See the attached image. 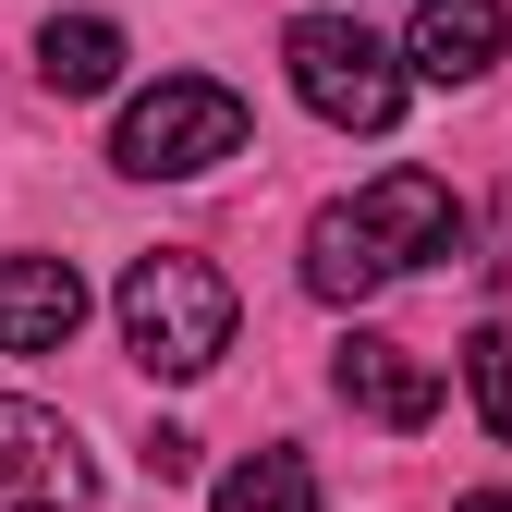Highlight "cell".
<instances>
[{"mask_svg":"<svg viewBox=\"0 0 512 512\" xmlns=\"http://www.w3.org/2000/svg\"><path fill=\"white\" fill-rule=\"evenodd\" d=\"M86 330L74 256H0V354H61Z\"/></svg>","mask_w":512,"mask_h":512,"instance_id":"7","label":"cell"},{"mask_svg":"<svg viewBox=\"0 0 512 512\" xmlns=\"http://www.w3.org/2000/svg\"><path fill=\"white\" fill-rule=\"evenodd\" d=\"M281 61H293V98L317 110V122H342V135H391L403 122V49L391 37H366L354 13H305L293 37H281Z\"/></svg>","mask_w":512,"mask_h":512,"instance_id":"4","label":"cell"},{"mask_svg":"<svg viewBox=\"0 0 512 512\" xmlns=\"http://www.w3.org/2000/svg\"><path fill=\"white\" fill-rule=\"evenodd\" d=\"M464 512H512V488H476V500H464Z\"/></svg>","mask_w":512,"mask_h":512,"instance_id":"13","label":"cell"},{"mask_svg":"<svg viewBox=\"0 0 512 512\" xmlns=\"http://www.w3.org/2000/svg\"><path fill=\"white\" fill-rule=\"evenodd\" d=\"M464 391H476L488 439H512V330H476V342H464Z\"/></svg>","mask_w":512,"mask_h":512,"instance_id":"11","label":"cell"},{"mask_svg":"<svg viewBox=\"0 0 512 512\" xmlns=\"http://www.w3.org/2000/svg\"><path fill=\"white\" fill-rule=\"evenodd\" d=\"M244 98L208 86V74H159L135 110H122V135H110V171H135V183H196L220 159H244Z\"/></svg>","mask_w":512,"mask_h":512,"instance_id":"3","label":"cell"},{"mask_svg":"<svg viewBox=\"0 0 512 512\" xmlns=\"http://www.w3.org/2000/svg\"><path fill=\"white\" fill-rule=\"evenodd\" d=\"M330 391H342L366 427H427V415H439V366H427L415 342H391V330H354V342L330 354Z\"/></svg>","mask_w":512,"mask_h":512,"instance_id":"6","label":"cell"},{"mask_svg":"<svg viewBox=\"0 0 512 512\" xmlns=\"http://www.w3.org/2000/svg\"><path fill=\"white\" fill-rule=\"evenodd\" d=\"M37 86L49 98H110L122 86V25L110 13H49L37 25Z\"/></svg>","mask_w":512,"mask_h":512,"instance_id":"9","label":"cell"},{"mask_svg":"<svg viewBox=\"0 0 512 512\" xmlns=\"http://www.w3.org/2000/svg\"><path fill=\"white\" fill-rule=\"evenodd\" d=\"M122 354L147 378H208L232 354V281L208 256H183V244L135 256V269H122Z\"/></svg>","mask_w":512,"mask_h":512,"instance_id":"2","label":"cell"},{"mask_svg":"<svg viewBox=\"0 0 512 512\" xmlns=\"http://www.w3.org/2000/svg\"><path fill=\"white\" fill-rule=\"evenodd\" d=\"M500 37H512L500 0H415V25H403V74H427V86H476L488 61H500Z\"/></svg>","mask_w":512,"mask_h":512,"instance_id":"8","label":"cell"},{"mask_svg":"<svg viewBox=\"0 0 512 512\" xmlns=\"http://www.w3.org/2000/svg\"><path fill=\"white\" fill-rule=\"evenodd\" d=\"M208 512H317V476H305V452H244L208 488Z\"/></svg>","mask_w":512,"mask_h":512,"instance_id":"10","label":"cell"},{"mask_svg":"<svg viewBox=\"0 0 512 512\" xmlns=\"http://www.w3.org/2000/svg\"><path fill=\"white\" fill-rule=\"evenodd\" d=\"M0 512H98V464L49 403L0 391Z\"/></svg>","mask_w":512,"mask_h":512,"instance_id":"5","label":"cell"},{"mask_svg":"<svg viewBox=\"0 0 512 512\" xmlns=\"http://www.w3.org/2000/svg\"><path fill=\"white\" fill-rule=\"evenodd\" d=\"M147 476H159V488L196 476V439H183V427H147Z\"/></svg>","mask_w":512,"mask_h":512,"instance_id":"12","label":"cell"},{"mask_svg":"<svg viewBox=\"0 0 512 512\" xmlns=\"http://www.w3.org/2000/svg\"><path fill=\"white\" fill-rule=\"evenodd\" d=\"M464 244V196L439 171H378L366 196H330L305 220V293L317 305H366L378 281L403 269H439V256Z\"/></svg>","mask_w":512,"mask_h":512,"instance_id":"1","label":"cell"}]
</instances>
